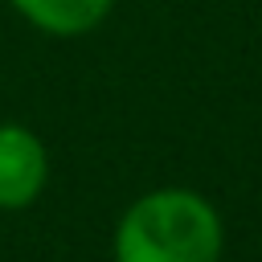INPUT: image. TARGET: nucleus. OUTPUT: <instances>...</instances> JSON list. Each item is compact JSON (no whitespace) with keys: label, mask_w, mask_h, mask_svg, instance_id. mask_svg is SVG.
<instances>
[{"label":"nucleus","mask_w":262,"mask_h":262,"mask_svg":"<svg viewBox=\"0 0 262 262\" xmlns=\"http://www.w3.org/2000/svg\"><path fill=\"white\" fill-rule=\"evenodd\" d=\"M49 184V147L25 123H0V209L16 213L37 205Z\"/></svg>","instance_id":"nucleus-2"},{"label":"nucleus","mask_w":262,"mask_h":262,"mask_svg":"<svg viewBox=\"0 0 262 262\" xmlns=\"http://www.w3.org/2000/svg\"><path fill=\"white\" fill-rule=\"evenodd\" d=\"M8 4L16 8V16H25L33 29L49 37H86L115 8V0H8Z\"/></svg>","instance_id":"nucleus-3"},{"label":"nucleus","mask_w":262,"mask_h":262,"mask_svg":"<svg viewBox=\"0 0 262 262\" xmlns=\"http://www.w3.org/2000/svg\"><path fill=\"white\" fill-rule=\"evenodd\" d=\"M225 225L196 188L164 184L135 196L111 237L115 262H221Z\"/></svg>","instance_id":"nucleus-1"}]
</instances>
